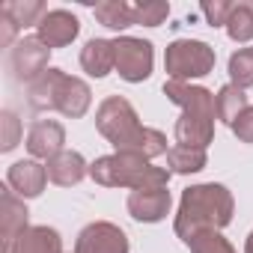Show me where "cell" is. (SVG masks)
I'll list each match as a JSON object with an SVG mask.
<instances>
[{"label": "cell", "instance_id": "cell-1", "mask_svg": "<svg viewBox=\"0 0 253 253\" xmlns=\"http://www.w3.org/2000/svg\"><path fill=\"white\" fill-rule=\"evenodd\" d=\"M232 214H235L232 191L226 185H220V182H203V185H191V188L182 191L173 229H176V235L182 241H188L203 229L229 226Z\"/></svg>", "mask_w": 253, "mask_h": 253}, {"label": "cell", "instance_id": "cell-2", "mask_svg": "<svg viewBox=\"0 0 253 253\" xmlns=\"http://www.w3.org/2000/svg\"><path fill=\"white\" fill-rule=\"evenodd\" d=\"M164 95L182 107V116L176 119V128H173L176 143L209 149V143L214 140V122H217L214 92L185 81H164Z\"/></svg>", "mask_w": 253, "mask_h": 253}, {"label": "cell", "instance_id": "cell-3", "mask_svg": "<svg viewBox=\"0 0 253 253\" xmlns=\"http://www.w3.org/2000/svg\"><path fill=\"white\" fill-rule=\"evenodd\" d=\"M170 170L167 167H155L146 158L128 155V152H113V155H101L89 164V179L101 188H128V191H140V188H167L170 185Z\"/></svg>", "mask_w": 253, "mask_h": 253}, {"label": "cell", "instance_id": "cell-4", "mask_svg": "<svg viewBox=\"0 0 253 253\" xmlns=\"http://www.w3.org/2000/svg\"><path fill=\"white\" fill-rule=\"evenodd\" d=\"M217 54L209 42L203 39H173L164 51V72L170 75V81H197L214 72Z\"/></svg>", "mask_w": 253, "mask_h": 253}, {"label": "cell", "instance_id": "cell-5", "mask_svg": "<svg viewBox=\"0 0 253 253\" xmlns=\"http://www.w3.org/2000/svg\"><path fill=\"white\" fill-rule=\"evenodd\" d=\"M95 128L98 134L116 146H122L125 140H128L137 128H140V116L134 110V104L128 98H122V95H107L98 110H95Z\"/></svg>", "mask_w": 253, "mask_h": 253}, {"label": "cell", "instance_id": "cell-6", "mask_svg": "<svg viewBox=\"0 0 253 253\" xmlns=\"http://www.w3.org/2000/svg\"><path fill=\"white\" fill-rule=\"evenodd\" d=\"M116 48V75L128 84H143L152 75L155 66V48L149 39H137V36H116L113 39Z\"/></svg>", "mask_w": 253, "mask_h": 253}, {"label": "cell", "instance_id": "cell-7", "mask_svg": "<svg viewBox=\"0 0 253 253\" xmlns=\"http://www.w3.org/2000/svg\"><path fill=\"white\" fill-rule=\"evenodd\" d=\"M48 60H51V48L39 36H24L9 51V69H12L15 81H24V84L36 81L45 69H51Z\"/></svg>", "mask_w": 253, "mask_h": 253}, {"label": "cell", "instance_id": "cell-8", "mask_svg": "<svg viewBox=\"0 0 253 253\" xmlns=\"http://www.w3.org/2000/svg\"><path fill=\"white\" fill-rule=\"evenodd\" d=\"M75 253H128V235L110 220H92L78 232Z\"/></svg>", "mask_w": 253, "mask_h": 253}, {"label": "cell", "instance_id": "cell-9", "mask_svg": "<svg viewBox=\"0 0 253 253\" xmlns=\"http://www.w3.org/2000/svg\"><path fill=\"white\" fill-rule=\"evenodd\" d=\"M27 217H30L27 203L9 185L0 188V247H3V253H9V247L15 244V238L30 226Z\"/></svg>", "mask_w": 253, "mask_h": 253}, {"label": "cell", "instance_id": "cell-10", "mask_svg": "<svg viewBox=\"0 0 253 253\" xmlns=\"http://www.w3.org/2000/svg\"><path fill=\"white\" fill-rule=\"evenodd\" d=\"M24 146H27L30 158L48 164L54 155H60L66 149V128L57 119H36L30 125V131H27V143Z\"/></svg>", "mask_w": 253, "mask_h": 253}, {"label": "cell", "instance_id": "cell-11", "mask_svg": "<svg viewBox=\"0 0 253 253\" xmlns=\"http://www.w3.org/2000/svg\"><path fill=\"white\" fill-rule=\"evenodd\" d=\"M125 209L128 214L140 223H158L170 214L173 209V197L167 188H140V191H131L128 200H125Z\"/></svg>", "mask_w": 253, "mask_h": 253}, {"label": "cell", "instance_id": "cell-12", "mask_svg": "<svg viewBox=\"0 0 253 253\" xmlns=\"http://www.w3.org/2000/svg\"><path fill=\"white\" fill-rule=\"evenodd\" d=\"M78 33H81V21H78V15L69 12V9H48V12L42 15V21L36 24V36H39L51 51L72 45V42L78 39Z\"/></svg>", "mask_w": 253, "mask_h": 253}, {"label": "cell", "instance_id": "cell-13", "mask_svg": "<svg viewBox=\"0 0 253 253\" xmlns=\"http://www.w3.org/2000/svg\"><path fill=\"white\" fill-rule=\"evenodd\" d=\"M89 104H92L89 84L84 78L63 75L60 78V86H57V95H54V110H60L69 119H81V116H86Z\"/></svg>", "mask_w": 253, "mask_h": 253}, {"label": "cell", "instance_id": "cell-14", "mask_svg": "<svg viewBox=\"0 0 253 253\" xmlns=\"http://www.w3.org/2000/svg\"><path fill=\"white\" fill-rule=\"evenodd\" d=\"M6 185L21 197V200H33L45 191L48 185V167L36 158H24V161H15L9 170H6Z\"/></svg>", "mask_w": 253, "mask_h": 253}, {"label": "cell", "instance_id": "cell-15", "mask_svg": "<svg viewBox=\"0 0 253 253\" xmlns=\"http://www.w3.org/2000/svg\"><path fill=\"white\" fill-rule=\"evenodd\" d=\"M45 167H48V182H54V185H60V188H72V185H78L84 176H89L86 158H84L81 152H75V149H63V152L54 155Z\"/></svg>", "mask_w": 253, "mask_h": 253}, {"label": "cell", "instance_id": "cell-16", "mask_svg": "<svg viewBox=\"0 0 253 253\" xmlns=\"http://www.w3.org/2000/svg\"><path fill=\"white\" fill-rule=\"evenodd\" d=\"M81 69L89 78H107L116 72V48L113 39H89L81 48Z\"/></svg>", "mask_w": 253, "mask_h": 253}, {"label": "cell", "instance_id": "cell-17", "mask_svg": "<svg viewBox=\"0 0 253 253\" xmlns=\"http://www.w3.org/2000/svg\"><path fill=\"white\" fill-rule=\"evenodd\" d=\"M9 253H63V235L54 226H27Z\"/></svg>", "mask_w": 253, "mask_h": 253}, {"label": "cell", "instance_id": "cell-18", "mask_svg": "<svg viewBox=\"0 0 253 253\" xmlns=\"http://www.w3.org/2000/svg\"><path fill=\"white\" fill-rule=\"evenodd\" d=\"M116 152H128V155H137V158L152 161V158H158V155H167V152H170V146H167L164 131L140 125V128H137L128 140H125L122 146H116Z\"/></svg>", "mask_w": 253, "mask_h": 253}, {"label": "cell", "instance_id": "cell-19", "mask_svg": "<svg viewBox=\"0 0 253 253\" xmlns=\"http://www.w3.org/2000/svg\"><path fill=\"white\" fill-rule=\"evenodd\" d=\"M66 72L63 69H45L36 81H30L27 84V104L33 107V110H39V113H45V110H54V95H57V86H60V78H63Z\"/></svg>", "mask_w": 253, "mask_h": 253}, {"label": "cell", "instance_id": "cell-20", "mask_svg": "<svg viewBox=\"0 0 253 253\" xmlns=\"http://www.w3.org/2000/svg\"><path fill=\"white\" fill-rule=\"evenodd\" d=\"M92 15L101 27L107 30H128L134 24V12H131V3H125V0H101V3L92 6Z\"/></svg>", "mask_w": 253, "mask_h": 253}, {"label": "cell", "instance_id": "cell-21", "mask_svg": "<svg viewBox=\"0 0 253 253\" xmlns=\"http://www.w3.org/2000/svg\"><path fill=\"white\" fill-rule=\"evenodd\" d=\"M209 164V155L206 149H194V146H170L167 152V170L176 173V176H191V173H200L206 170Z\"/></svg>", "mask_w": 253, "mask_h": 253}, {"label": "cell", "instance_id": "cell-22", "mask_svg": "<svg viewBox=\"0 0 253 253\" xmlns=\"http://www.w3.org/2000/svg\"><path fill=\"white\" fill-rule=\"evenodd\" d=\"M214 107H217V119L226 122L229 128H232V122L250 107V101H247L244 89H238L235 84H223V86L217 89V95H214Z\"/></svg>", "mask_w": 253, "mask_h": 253}, {"label": "cell", "instance_id": "cell-23", "mask_svg": "<svg viewBox=\"0 0 253 253\" xmlns=\"http://www.w3.org/2000/svg\"><path fill=\"white\" fill-rule=\"evenodd\" d=\"M226 36L235 42V45H247L253 42V3L250 0H238L229 12V21H226Z\"/></svg>", "mask_w": 253, "mask_h": 253}, {"label": "cell", "instance_id": "cell-24", "mask_svg": "<svg viewBox=\"0 0 253 253\" xmlns=\"http://www.w3.org/2000/svg\"><path fill=\"white\" fill-rule=\"evenodd\" d=\"M45 3H39V0H9V3L0 6V15H6L18 30L30 27V24H39L42 15H45Z\"/></svg>", "mask_w": 253, "mask_h": 253}, {"label": "cell", "instance_id": "cell-25", "mask_svg": "<svg viewBox=\"0 0 253 253\" xmlns=\"http://www.w3.org/2000/svg\"><path fill=\"white\" fill-rule=\"evenodd\" d=\"M226 72H229V84H235L238 89H250L253 86V45L232 51Z\"/></svg>", "mask_w": 253, "mask_h": 253}, {"label": "cell", "instance_id": "cell-26", "mask_svg": "<svg viewBox=\"0 0 253 253\" xmlns=\"http://www.w3.org/2000/svg\"><path fill=\"white\" fill-rule=\"evenodd\" d=\"M191 253H235V247L229 244V238H223L220 229H203L194 238L185 241Z\"/></svg>", "mask_w": 253, "mask_h": 253}, {"label": "cell", "instance_id": "cell-27", "mask_svg": "<svg viewBox=\"0 0 253 253\" xmlns=\"http://www.w3.org/2000/svg\"><path fill=\"white\" fill-rule=\"evenodd\" d=\"M134 12V24L140 27H161L170 15V3H164V0H143V3H134L131 6Z\"/></svg>", "mask_w": 253, "mask_h": 253}, {"label": "cell", "instance_id": "cell-28", "mask_svg": "<svg viewBox=\"0 0 253 253\" xmlns=\"http://www.w3.org/2000/svg\"><path fill=\"white\" fill-rule=\"evenodd\" d=\"M21 119L15 116V110H0V152H12L21 143Z\"/></svg>", "mask_w": 253, "mask_h": 253}, {"label": "cell", "instance_id": "cell-29", "mask_svg": "<svg viewBox=\"0 0 253 253\" xmlns=\"http://www.w3.org/2000/svg\"><path fill=\"white\" fill-rule=\"evenodd\" d=\"M232 6L235 3H229V0H206V3L200 6V12H203V18H206L209 27H226Z\"/></svg>", "mask_w": 253, "mask_h": 253}, {"label": "cell", "instance_id": "cell-30", "mask_svg": "<svg viewBox=\"0 0 253 253\" xmlns=\"http://www.w3.org/2000/svg\"><path fill=\"white\" fill-rule=\"evenodd\" d=\"M232 134H235L241 143H253V104L232 122Z\"/></svg>", "mask_w": 253, "mask_h": 253}, {"label": "cell", "instance_id": "cell-31", "mask_svg": "<svg viewBox=\"0 0 253 253\" xmlns=\"http://www.w3.org/2000/svg\"><path fill=\"white\" fill-rule=\"evenodd\" d=\"M15 33H18V27H15L6 15H0V42H3L6 48L15 45Z\"/></svg>", "mask_w": 253, "mask_h": 253}, {"label": "cell", "instance_id": "cell-32", "mask_svg": "<svg viewBox=\"0 0 253 253\" xmlns=\"http://www.w3.org/2000/svg\"><path fill=\"white\" fill-rule=\"evenodd\" d=\"M244 253H253V229H250L247 238H244Z\"/></svg>", "mask_w": 253, "mask_h": 253}]
</instances>
